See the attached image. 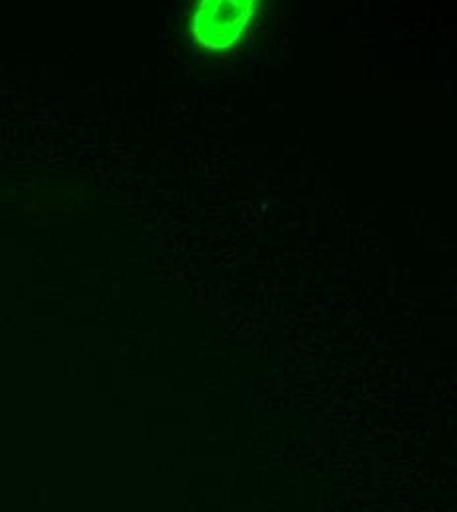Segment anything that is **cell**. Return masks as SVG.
Returning <instances> with one entry per match:
<instances>
[{
	"instance_id": "cell-1",
	"label": "cell",
	"mask_w": 457,
	"mask_h": 512,
	"mask_svg": "<svg viewBox=\"0 0 457 512\" xmlns=\"http://www.w3.org/2000/svg\"><path fill=\"white\" fill-rule=\"evenodd\" d=\"M253 12V0H203L194 14V34L211 50H227L241 38Z\"/></svg>"
}]
</instances>
